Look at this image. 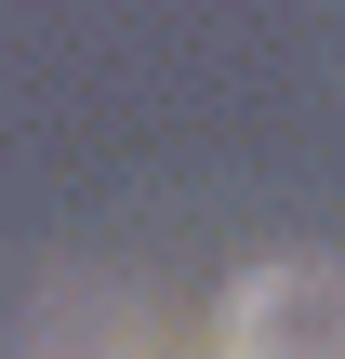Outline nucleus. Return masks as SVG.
<instances>
[{"instance_id":"nucleus-1","label":"nucleus","mask_w":345,"mask_h":359,"mask_svg":"<svg viewBox=\"0 0 345 359\" xmlns=\"http://www.w3.org/2000/svg\"><path fill=\"white\" fill-rule=\"evenodd\" d=\"M213 359H345V253H266L226 280Z\"/></svg>"},{"instance_id":"nucleus-2","label":"nucleus","mask_w":345,"mask_h":359,"mask_svg":"<svg viewBox=\"0 0 345 359\" xmlns=\"http://www.w3.org/2000/svg\"><path fill=\"white\" fill-rule=\"evenodd\" d=\"M27 359H173V346H160V320H146L133 293H106V306H66Z\"/></svg>"}]
</instances>
